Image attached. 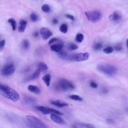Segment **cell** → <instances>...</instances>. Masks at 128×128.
Segmentation results:
<instances>
[{
  "label": "cell",
  "mask_w": 128,
  "mask_h": 128,
  "mask_svg": "<svg viewBox=\"0 0 128 128\" xmlns=\"http://www.w3.org/2000/svg\"><path fill=\"white\" fill-rule=\"evenodd\" d=\"M0 93L5 98L14 102H17L20 98L18 93L14 88L0 83Z\"/></svg>",
  "instance_id": "cell-1"
},
{
  "label": "cell",
  "mask_w": 128,
  "mask_h": 128,
  "mask_svg": "<svg viewBox=\"0 0 128 128\" xmlns=\"http://www.w3.org/2000/svg\"><path fill=\"white\" fill-rule=\"evenodd\" d=\"M97 69L108 76H113L116 74L117 68L114 66L108 64H102L98 65Z\"/></svg>",
  "instance_id": "cell-2"
},
{
  "label": "cell",
  "mask_w": 128,
  "mask_h": 128,
  "mask_svg": "<svg viewBox=\"0 0 128 128\" xmlns=\"http://www.w3.org/2000/svg\"><path fill=\"white\" fill-rule=\"evenodd\" d=\"M26 120L30 122L32 128H48L46 124L38 118L32 116H26Z\"/></svg>",
  "instance_id": "cell-3"
},
{
  "label": "cell",
  "mask_w": 128,
  "mask_h": 128,
  "mask_svg": "<svg viewBox=\"0 0 128 128\" xmlns=\"http://www.w3.org/2000/svg\"><path fill=\"white\" fill-rule=\"evenodd\" d=\"M57 86L58 89L63 91L71 90L75 88V86L72 82L64 78L59 80Z\"/></svg>",
  "instance_id": "cell-4"
},
{
  "label": "cell",
  "mask_w": 128,
  "mask_h": 128,
  "mask_svg": "<svg viewBox=\"0 0 128 128\" xmlns=\"http://www.w3.org/2000/svg\"><path fill=\"white\" fill-rule=\"evenodd\" d=\"M85 15L87 19L92 23L98 22L102 18V13L97 10L86 12Z\"/></svg>",
  "instance_id": "cell-5"
},
{
  "label": "cell",
  "mask_w": 128,
  "mask_h": 128,
  "mask_svg": "<svg viewBox=\"0 0 128 128\" xmlns=\"http://www.w3.org/2000/svg\"><path fill=\"white\" fill-rule=\"evenodd\" d=\"M16 67L14 64L8 63L5 64L1 70V74L4 76H8L12 75L15 72Z\"/></svg>",
  "instance_id": "cell-6"
},
{
  "label": "cell",
  "mask_w": 128,
  "mask_h": 128,
  "mask_svg": "<svg viewBox=\"0 0 128 128\" xmlns=\"http://www.w3.org/2000/svg\"><path fill=\"white\" fill-rule=\"evenodd\" d=\"M89 56L90 54L88 52H80L68 56V59L70 60H74L76 62H81L88 60Z\"/></svg>",
  "instance_id": "cell-7"
},
{
  "label": "cell",
  "mask_w": 128,
  "mask_h": 128,
  "mask_svg": "<svg viewBox=\"0 0 128 128\" xmlns=\"http://www.w3.org/2000/svg\"><path fill=\"white\" fill-rule=\"evenodd\" d=\"M36 108L40 112L44 114H56L59 115H62V112H60V111L54 109V108H48V107H46L44 106H37L36 107Z\"/></svg>",
  "instance_id": "cell-8"
},
{
  "label": "cell",
  "mask_w": 128,
  "mask_h": 128,
  "mask_svg": "<svg viewBox=\"0 0 128 128\" xmlns=\"http://www.w3.org/2000/svg\"><path fill=\"white\" fill-rule=\"evenodd\" d=\"M40 34L42 38L44 40L48 39L52 35V32L46 28H42L40 30Z\"/></svg>",
  "instance_id": "cell-9"
},
{
  "label": "cell",
  "mask_w": 128,
  "mask_h": 128,
  "mask_svg": "<svg viewBox=\"0 0 128 128\" xmlns=\"http://www.w3.org/2000/svg\"><path fill=\"white\" fill-rule=\"evenodd\" d=\"M50 119L56 123L60 124H66L65 121L63 118H62L59 114L52 113L50 116Z\"/></svg>",
  "instance_id": "cell-10"
},
{
  "label": "cell",
  "mask_w": 128,
  "mask_h": 128,
  "mask_svg": "<svg viewBox=\"0 0 128 128\" xmlns=\"http://www.w3.org/2000/svg\"><path fill=\"white\" fill-rule=\"evenodd\" d=\"M27 24V22L24 20H20L18 25V31L20 32H24L25 31Z\"/></svg>",
  "instance_id": "cell-11"
},
{
  "label": "cell",
  "mask_w": 128,
  "mask_h": 128,
  "mask_svg": "<svg viewBox=\"0 0 128 128\" xmlns=\"http://www.w3.org/2000/svg\"><path fill=\"white\" fill-rule=\"evenodd\" d=\"M28 90L31 92L36 94H40V88L36 85L30 84L28 86Z\"/></svg>",
  "instance_id": "cell-12"
},
{
  "label": "cell",
  "mask_w": 128,
  "mask_h": 128,
  "mask_svg": "<svg viewBox=\"0 0 128 128\" xmlns=\"http://www.w3.org/2000/svg\"><path fill=\"white\" fill-rule=\"evenodd\" d=\"M51 104L53 105H54L60 108H63V107L67 106H68V103L59 100H56L52 101Z\"/></svg>",
  "instance_id": "cell-13"
},
{
  "label": "cell",
  "mask_w": 128,
  "mask_h": 128,
  "mask_svg": "<svg viewBox=\"0 0 128 128\" xmlns=\"http://www.w3.org/2000/svg\"><path fill=\"white\" fill-rule=\"evenodd\" d=\"M63 47H64V44H62L58 43V44H54L50 46V48L52 51L58 52H60V50H62Z\"/></svg>",
  "instance_id": "cell-14"
},
{
  "label": "cell",
  "mask_w": 128,
  "mask_h": 128,
  "mask_svg": "<svg viewBox=\"0 0 128 128\" xmlns=\"http://www.w3.org/2000/svg\"><path fill=\"white\" fill-rule=\"evenodd\" d=\"M109 18L113 21H118L121 20L122 16L117 12H114L109 16Z\"/></svg>",
  "instance_id": "cell-15"
},
{
  "label": "cell",
  "mask_w": 128,
  "mask_h": 128,
  "mask_svg": "<svg viewBox=\"0 0 128 128\" xmlns=\"http://www.w3.org/2000/svg\"><path fill=\"white\" fill-rule=\"evenodd\" d=\"M38 68L42 72H46L48 70V66L44 62H40L38 64Z\"/></svg>",
  "instance_id": "cell-16"
},
{
  "label": "cell",
  "mask_w": 128,
  "mask_h": 128,
  "mask_svg": "<svg viewBox=\"0 0 128 128\" xmlns=\"http://www.w3.org/2000/svg\"><path fill=\"white\" fill-rule=\"evenodd\" d=\"M42 80L44 81L47 86H49L50 83L51 76L50 74H46L42 78Z\"/></svg>",
  "instance_id": "cell-17"
},
{
  "label": "cell",
  "mask_w": 128,
  "mask_h": 128,
  "mask_svg": "<svg viewBox=\"0 0 128 128\" xmlns=\"http://www.w3.org/2000/svg\"><path fill=\"white\" fill-rule=\"evenodd\" d=\"M21 46H22V48L24 50H28L30 46V42L28 40H24L22 41Z\"/></svg>",
  "instance_id": "cell-18"
},
{
  "label": "cell",
  "mask_w": 128,
  "mask_h": 128,
  "mask_svg": "<svg viewBox=\"0 0 128 128\" xmlns=\"http://www.w3.org/2000/svg\"><path fill=\"white\" fill-rule=\"evenodd\" d=\"M58 55L62 59H68V53L65 50H62L58 52Z\"/></svg>",
  "instance_id": "cell-19"
},
{
  "label": "cell",
  "mask_w": 128,
  "mask_h": 128,
  "mask_svg": "<svg viewBox=\"0 0 128 128\" xmlns=\"http://www.w3.org/2000/svg\"><path fill=\"white\" fill-rule=\"evenodd\" d=\"M40 72H41L40 71V70L39 69H38V68L34 70V73L32 74L31 76L30 77V80H34V79L38 78L40 75Z\"/></svg>",
  "instance_id": "cell-20"
},
{
  "label": "cell",
  "mask_w": 128,
  "mask_h": 128,
  "mask_svg": "<svg viewBox=\"0 0 128 128\" xmlns=\"http://www.w3.org/2000/svg\"><path fill=\"white\" fill-rule=\"evenodd\" d=\"M8 22L10 24L12 30H15L16 29V21L14 18H10L8 20Z\"/></svg>",
  "instance_id": "cell-21"
},
{
  "label": "cell",
  "mask_w": 128,
  "mask_h": 128,
  "mask_svg": "<svg viewBox=\"0 0 128 128\" xmlns=\"http://www.w3.org/2000/svg\"><path fill=\"white\" fill-rule=\"evenodd\" d=\"M30 20L32 22H36L38 20V15L34 13V12H32L30 16Z\"/></svg>",
  "instance_id": "cell-22"
},
{
  "label": "cell",
  "mask_w": 128,
  "mask_h": 128,
  "mask_svg": "<svg viewBox=\"0 0 128 128\" xmlns=\"http://www.w3.org/2000/svg\"><path fill=\"white\" fill-rule=\"evenodd\" d=\"M68 26L66 24H62L60 27V30L64 34H66L68 32Z\"/></svg>",
  "instance_id": "cell-23"
},
{
  "label": "cell",
  "mask_w": 128,
  "mask_h": 128,
  "mask_svg": "<svg viewBox=\"0 0 128 128\" xmlns=\"http://www.w3.org/2000/svg\"><path fill=\"white\" fill-rule=\"evenodd\" d=\"M69 98L72 100H76V101H82L83 100V99L82 97H80V96L76 95V94L70 95V96H69Z\"/></svg>",
  "instance_id": "cell-24"
},
{
  "label": "cell",
  "mask_w": 128,
  "mask_h": 128,
  "mask_svg": "<svg viewBox=\"0 0 128 128\" xmlns=\"http://www.w3.org/2000/svg\"><path fill=\"white\" fill-rule=\"evenodd\" d=\"M84 38V35L81 33H79L76 35L75 40L76 42H81L83 40Z\"/></svg>",
  "instance_id": "cell-25"
},
{
  "label": "cell",
  "mask_w": 128,
  "mask_h": 128,
  "mask_svg": "<svg viewBox=\"0 0 128 128\" xmlns=\"http://www.w3.org/2000/svg\"><path fill=\"white\" fill-rule=\"evenodd\" d=\"M68 48L70 50H74L78 49V46L74 43H70L68 45Z\"/></svg>",
  "instance_id": "cell-26"
},
{
  "label": "cell",
  "mask_w": 128,
  "mask_h": 128,
  "mask_svg": "<svg viewBox=\"0 0 128 128\" xmlns=\"http://www.w3.org/2000/svg\"><path fill=\"white\" fill-rule=\"evenodd\" d=\"M42 10L44 12H48L50 11V8L47 4H44L42 6Z\"/></svg>",
  "instance_id": "cell-27"
},
{
  "label": "cell",
  "mask_w": 128,
  "mask_h": 128,
  "mask_svg": "<svg viewBox=\"0 0 128 128\" xmlns=\"http://www.w3.org/2000/svg\"><path fill=\"white\" fill-rule=\"evenodd\" d=\"M114 50V48L112 46H108L103 50L104 52L106 54H109L112 53Z\"/></svg>",
  "instance_id": "cell-28"
},
{
  "label": "cell",
  "mask_w": 128,
  "mask_h": 128,
  "mask_svg": "<svg viewBox=\"0 0 128 128\" xmlns=\"http://www.w3.org/2000/svg\"><path fill=\"white\" fill-rule=\"evenodd\" d=\"M102 47V43L100 42H98L94 46V49L96 50H100Z\"/></svg>",
  "instance_id": "cell-29"
},
{
  "label": "cell",
  "mask_w": 128,
  "mask_h": 128,
  "mask_svg": "<svg viewBox=\"0 0 128 128\" xmlns=\"http://www.w3.org/2000/svg\"><path fill=\"white\" fill-rule=\"evenodd\" d=\"M26 100L27 102L32 103V102H34L36 101V98H34L27 96L26 98Z\"/></svg>",
  "instance_id": "cell-30"
},
{
  "label": "cell",
  "mask_w": 128,
  "mask_h": 128,
  "mask_svg": "<svg viewBox=\"0 0 128 128\" xmlns=\"http://www.w3.org/2000/svg\"><path fill=\"white\" fill-rule=\"evenodd\" d=\"M82 125L86 128H96V126L91 124H82Z\"/></svg>",
  "instance_id": "cell-31"
},
{
  "label": "cell",
  "mask_w": 128,
  "mask_h": 128,
  "mask_svg": "<svg viewBox=\"0 0 128 128\" xmlns=\"http://www.w3.org/2000/svg\"><path fill=\"white\" fill-rule=\"evenodd\" d=\"M90 86L92 88H96L98 87V84H97L96 82H94V81H91V82H90Z\"/></svg>",
  "instance_id": "cell-32"
},
{
  "label": "cell",
  "mask_w": 128,
  "mask_h": 128,
  "mask_svg": "<svg viewBox=\"0 0 128 128\" xmlns=\"http://www.w3.org/2000/svg\"><path fill=\"white\" fill-rule=\"evenodd\" d=\"M5 44H6V41L4 40H2L0 41V50H2L4 48L5 46Z\"/></svg>",
  "instance_id": "cell-33"
},
{
  "label": "cell",
  "mask_w": 128,
  "mask_h": 128,
  "mask_svg": "<svg viewBox=\"0 0 128 128\" xmlns=\"http://www.w3.org/2000/svg\"><path fill=\"white\" fill-rule=\"evenodd\" d=\"M114 49L117 51H120L122 49V46L120 44H117L114 46Z\"/></svg>",
  "instance_id": "cell-34"
},
{
  "label": "cell",
  "mask_w": 128,
  "mask_h": 128,
  "mask_svg": "<svg viewBox=\"0 0 128 128\" xmlns=\"http://www.w3.org/2000/svg\"><path fill=\"white\" fill-rule=\"evenodd\" d=\"M58 40V39L57 38H51V39L49 40V42H48V44H52L54 43V42H55L57 41Z\"/></svg>",
  "instance_id": "cell-35"
},
{
  "label": "cell",
  "mask_w": 128,
  "mask_h": 128,
  "mask_svg": "<svg viewBox=\"0 0 128 128\" xmlns=\"http://www.w3.org/2000/svg\"><path fill=\"white\" fill-rule=\"evenodd\" d=\"M106 122L107 123L110 124H114V122L111 118H107L106 119Z\"/></svg>",
  "instance_id": "cell-36"
},
{
  "label": "cell",
  "mask_w": 128,
  "mask_h": 128,
  "mask_svg": "<svg viewBox=\"0 0 128 128\" xmlns=\"http://www.w3.org/2000/svg\"><path fill=\"white\" fill-rule=\"evenodd\" d=\"M66 16L67 18H68L71 20H74V16H73L71 15V14H67L66 15Z\"/></svg>",
  "instance_id": "cell-37"
},
{
  "label": "cell",
  "mask_w": 128,
  "mask_h": 128,
  "mask_svg": "<svg viewBox=\"0 0 128 128\" xmlns=\"http://www.w3.org/2000/svg\"><path fill=\"white\" fill-rule=\"evenodd\" d=\"M58 20L57 19L54 18V19L52 20V23H53L54 24H58Z\"/></svg>",
  "instance_id": "cell-38"
},
{
  "label": "cell",
  "mask_w": 128,
  "mask_h": 128,
  "mask_svg": "<svg viewBox=\"0 0 128 128\" xmlns=\"http://www.w3.org/2000/svg\"><path fill=\"white\" fill-rule=\"evenodd\" d=\"M38 32H34V36H35V37H36V36H38Z\"/></svg>",
  "instance_id": "cell-39"
},
{
  "label": "cell",
  "mask_w": 128,
  "mask_h": 128,
  "mask_svg": "<svg viewBox=\"0 0 128 128\" xmlns=\"http://www.w3.org/2000/svg\"><path fill=\"white\" fill-rule=\"evenodd\" d=\"M72 126V128H78V127L77 126H75V125H73Z\"/></svg>",
  "instance_id": "cell-40"
},
{
  "label": "cell",
  "mask_w": 128,
  "mask_h": 128,
  "mask_svg": "<svg viewBox=\"0 0 128 128\" xmlns=\"http://www.w3.org/2000/svg\"><path fill=\"white\" fill-rule=\"evenodd\" d=\"M126 45H127V46H128V38L126 40Z\"/></svg>",
  "instance_id": "cell-41"
}]
</instances>
